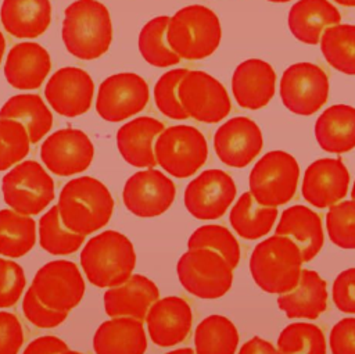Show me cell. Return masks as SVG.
<instances>
[{
    "label": "cell",
    "instance_id": "8d00e7d4",
    "mask_svg": "<svg viewBox=\"0 0 355 354\" xmlns=\"http://www.w3.org/2000/svg\"><path fill=\"white\" fill-rule=\"evenodd\" d=\"M85 242V236L69 230L57 205L50 207L39 219V244L53 255H67L78 251Z\"/></svg>",
    "mask_w": 355,
    "mask_h": 354
},
{
    "label": "cell",
    "instance_id": "db71d44e",
    "mask_svg": "<svg viewBox=\"0 0 355 354\" xmlns=\"http://www.w3.org/2000/svg\"><path fill=\"white\" fill-rule=\"evenodd\" d=\"M58 354H82V353H79V351H73V350H65V351H61V353H58Z\"/></svg>",
    "mask_w": 355,
    "mask_h": 354
},
{
    "label": "cell",
    "instance_id": "484cf974",
    "mask_svg": "<svg viewBox=\"0 0 355 354\" xmlns=\"http://www.w3.org/2000/svg\"><path fill=\"white\" fill-rule=\"evenodd\" d=\"M276 235L290 237L300 247L304 262L313 260L324 243L320 217L301 204L291 205L282 212Z\"/></svg>",
    "mask_w": 355,
    "mask_h": 354
},
{
    "label": "cell",
    "instance_id": "1f68e13d",
    "mask_svg": "<svg viewBox=\"0 0 355 354\" xmlns=\"http://www.w3.org/2000/svg\"><path fill=\"white\" fill-rule=\"evenodd\" d=\"M276 218L277 208L258 204L250 192L239 197L229 214L234 232L247 240H255L269 233Z\"/></svg>",
    "mask_w": 355,
    "mask_h": 354
},
{
    "label": "cell",
    "instance_id": "681fc988",
    "mask_svg": "<svg viewBox=\"0 0 355 354\" xmlns=\"http://www.w3.org/2000/svg\"><path fill=\"white\" fill-rule=\"evenodd\" d=\"M239 354H279V351L270 342L254 336L240 347Z\"/></svg>",
    "mask_w": 355,
    "mask_h": 354
},
{
    "label": "cell",
    "instance_id": "b9f144b4",
    "mask_svg": "<svg viewBox=\"0 0 355 354\" xmlns=\"http://www.w3.org/2000/svg\"><path fill=\"white\" fill-rule=\"evenodd\" d=\"M326 229L330 240L340 248H355V200L331 205L326 214Z\"/></svg>",
    "mask_w": 355,
    "mask_h": 354
},
{
    "label": "cell",
    "instance_id": "83f0119b",
    "mask_svg": "<svg viewBox=\"0 0 355 354\" xmlns=\"http://www.w3.org/2000/svg\"><path fill=\"white\" fill-rule=\"evenodd\" d=\"M277 305L287 318L316 319L327 308V285L316 271L302 269L298 285L277 297Z\"/></svg>",
    "mask_w": 355,
    "mask_h": 354
},
{
    "label": "cell",
    "instance_id": "e0dca14e",
    "mask_svg": "<svg viewBox=\"0 0 355 354\" xmlns=\"http://www.w3.org/2000/svg\"><path fill=\"white\" fill-rule=\"evenodd\" d=\"M263 144L259 126L247 117H234L222 124L214 135L218 158L233 168L247 167Z\"/></svg>",
    "mask_w": 355,
    "mask_h": 354
},
{
    "label": "cell",
    "instance_id": "f546056e",
    "mask_svg": "<svg viewBox=\"0 0 355 354\" xmlns=\"http://www.w3.org/2000/svg\"><path fill=\"white\" fill-rule=\"evenodd\" d=\"M315 137L322 150L343 154L355 147V107L334 104L315 122Z\"/></svg>",
    "mask_w": 355,
    "mask_h": 354
},
{
    "label": "cell",
    "instance_id": "ac0fdd59",
    "mask_svg": "<svg viewBox=\"0 0 355 354\" xmlns=\"http://www.w3.org/2000/svg\"><path fill=\"white\" fill-rule=\"evenodd\" d=\"M93 93V79L86 71L76 67L60 68L50 76L44 87V96L51 108L69 118L89 111Z\"/></svg>",
    "mask_w": 355,
    "mask_h": 354
},
{
    "label": "cell",
    "instance_id": "e575fe53",
    "mask_svg": "<svg viewBox=\"0 0 355 354\" xmlns=\"http://www.w3.org/2000/svg\"><path fill=\"white\" fill-rule=\"evenodd\" d=\"M320 50L333 68L347 75H355V25L329 26L320 37Z\"/></svg>",
    "mask_w": 355,
    "mask_h": 354
},
{
    "label": "cell",
    "instance_id": "d4e9b609",
    "mask_svg": "<svg viewBox=\"0 0 355 354\" xmlns=\"http://www.w3.org/2000/svg\"><path fill=\"white\" fill-rule=\"evenodd\" d=\"M96 354H144L147 336L143 321L116 317L104 321L93 336Z\"/></svg>",
    "mask_w": 355,
    "mask_h": 354
},
{
    "label": "cell",
    "instance_id": "ba28073f",
    "mask_svg": "<svg viewBox=\"0 0 355 354\" xmlns=\"http://www.w3.org/2000/svg\"><path fill=\"white\" fill-rule=\"evenodd\" d=\"M300 178L297 160L286 151L273 150L261 157L250 172V193L258 204L277 207L293 199Z\"/></svg>",
    "mask_w": 355,
    "mask_h": 354
},
{
    "label": "cell",
    "instance_id": "4316f807",
    "mask_svg": "<svg viewBox=\"0 0 355 354\" xmlns=\"http://www.w3.org/2000/svg\"><path fill=\"white\" fill-rule=\"evenodd\" d=\"M340 21V11L329 0H298L287 17L290 32L305 44H318L323 32Z\"/></svg>",
    "mask_w": 355,
    "mask_h": 354
},
{
    "label": "cell",
    "instance_id": "4fadbf2b",
    "mask_svg": "<svg viewBox=\"0 0 355 354\" xmlns=\"http://www.w3.org/2000/svg\"><path fill=\"white\" fill-rule=\"evenodd\" d=\"M179 99L189 117L207 124L222 121L232 108L225 86L204 71L187 72L179 83Z\"/></svg>",
    "mask_w": 355,
    "mask_h": 354
},
{
    "label": "cell",
    "instance_id": "7dc6e473",
    "mask_svg": "<svg viewBox=\"0 0 355 354\" xmlns=\"http://www.w3.org/2000/svg\"><path fill=\"white\" fill-rule=\"evenodd\" d=\"M329 344L331 354H355V318L340 319L330 332Z\"/></svg>",
    "mask_w": 355,
    "mask_h": 354
},
{
    "label": "cell",
    "instance_id": "4dcf8cb0",
    "mask_svg": "<svg viewBox=\"0 0 355 354\" xmlns=\"http://www.w3.org/2000/svg\"><path fill=\"white\" fill-rule=\"evenodd\" d=\"M0 118L19 121L28 132L31 143H37L53 126V115L37 94L22 93L10 97L0 108Z\"/></svg>",
    "mask_w": 355,
    "mask_h": 354
},
{
    "label": "cell",
    "instance_id": "44dd1931",
    "mask_svg": "<svg viewBox=\"0 0 355 354\" xmlns=\"http://www.w3.org/2000/svg\"><path fill=\"white\" fill-rule=\"evenodd\" d=\"M276 74L272 65L259 58L240 62L232 76V90L237 104L247 110L265 107L273 97Z\"/></svg>",
    "mask_w": 355,
    "mask_h": 354
},
{
    "label": "cell",
    "instance_id": "f35d334b",
    "mask_svg": "<svg viewBox=\"0 0 355 354\" xmlns=\"http://www.w3.org/2000/svg\"><path fill=\"white\" fill-rule=\"evenodd\" d=\"M189 248H211L219 253L234 269L240 261V246L234 235L222 225L208 224L197 228L187 240Z\"/></svg>",
    "mask_w": 355,
    "mask_h": 354
},
{
    "label": "cell",
    "instance_id": "816d5d0a",
    "mask_svg": "<svg viewBox=\"0 0 355 354\" xmlns=\"http://www.w3.org/2000/svg\"><path fill=\"white\" fill-rule=\"evenodd\" d=\"M4 50H6V39L3 36V33L0 32V62L3 60V56H4Z\"/></svg>",
    "mask_w": 355,
    "mask_h": 354
},
{
    "label": "cell",
    "instance_id": "f5cc1de1",
    "mask_svg": "<svg viewBox=\"0 0 355 354\" xmlns=\"http://www.w3.org/2000/svg\"><path fill=\"white\" fill-rule=\"evenodd\" d=\"M334 1L345 7H355V0H334Z\"/></svg>",
    "mask_w": 355,
    "mask_h": 354
},
{
    "label": "cell",
    "instance_id": "60d3db41",
    "mask_svg": "<svg viewBox=\"0 0 355 354\" xmlns=\"http://www.w3.org/2000/svg\"><path fill=\"white\" fill-rule=\"evenodd\" d=\"M189 69L175 68L165 72L154 86V100L158 110L168 118L183 121L189 118L179 99V83Z\"/></svg>",
    "mask_w": 355,
    "mask_h": 354
},
{
    "label": "cell",
    "instance_id": "d590c367",
    "mask_svg": "<svg viewBox=\"0 0 355 354\" xmlns=\"http://www.w3.org/2000/svg\"><path fill=\"white\" fill-rule=\"evenodd\" d=\"M171 17L159 15L150 19L139 33V51L153 67H172L179 64L180 57L171 49L166 40V29Z\"/></svg>",
    "mask_w": 355,
    "mask_h": 354
},
{
    "label": "cell",
    "instance_id": "7c38bea8",
    "mask_svg": "<svg viewBox=\"0 0 355 354\" xmlns=\"http://www.w3.org/2000/svg\"><path fill=\"white\" fill-rule=\"evenodd\" d=\"M148 99V85L140 75L121 72L101 82L96 99V111L108 122H121L141 111Z\"/></svg>",
    "mask_w": 355,
    "mask_h": 354
},
{
    "label": "cell",
    "instance_id": "836d02e7",
    "mask_svg": "<svg viewBox=\"0 0 355 354\" xmlns=\"http://www.w3.org/2000/svg\"><path fill=\"white\" fill-rule=\"evenodd\" d=\"M36 243V222L31 215L14 210H0V255L18 258Z\"/></svg>",
    "mask_w": 355,
    "mask_h": 354
},
{
    "label": "cell",
    "instance_id": "30bf717a",
    "mask_svg": "<svg viewBox=\"0 0 355 354\" xmlns=\"http://www.w3.org/2000/svg\"><path fill=\"white\" fill-rule=\"evenodd\" d=\"M37 298L51 310L71 311L85 294V280L75 262L54 260L37 269L32 280Z\"/></svg>",
    "mask_w": 355,
    "mask_h": 354
},
{
    "label": "cell",
    "instance_id": "7bdbcfd3",
    "mask_svg": "<svg viewBox=\"0 0 355 354\" xmlns=\"http://www.w3.org/2000/svg\"><path fill=\"white\" fill-rule=\"evenodd\" d=\"M26 285L22 267L11 260L0 257V308L17 304Z\"/></svg>",
    "mask_w": 355,
    "mask_h": 354
},
{
    "label": "cell",
    "instance_id": "2e32d148",
    "mask_svg": "<svg viewBox=\"0 0 355 354\" xmlns=\"http://www.w3.org/2000/svg\"><path fill=\"white\" fill-rule=\"evenodd\" d=\"M94 157V146L80 129L65 128L51 133L40 147V158L50 172L72 176L89 168Z\"/></svg>",
    "mask_w": 355,
    "mask_h": 354
},
{
    "label": "cell",
    "instance_id": "8fae6325",
    "mask_svg": "<svg viewBox=\"0 0 355 354\" xmlns=\"http://www.w3.org/2000/svg\"><path fill=\"white\" fill-rule=\"evenodd\" d=\"M279 92L288 111L298 115H312L327 100L329 79L320 67L311 62H297L283 72Z\"/></svg>",
    "mask_w": 355,
    "mask_h": 354
},
{
    "label": "cell",
    "instance_id": "ee69618b",
    "mask_svg": "<svg viewBox=\"0 0 355 354\" xmlns=\"http://www.w3.org/2000/svg\"><path fill=\"white\" fill-rule=\"evenodd\" d=\"M22 311L25 318L35 326L42 329H50L61 325L67 317V311H55L44 305L37 296L35 294L33 289L29 286L28 292L24 294L22 300Z\"/></svg>",
    "mask_w": 355,
    "mask_h": 354
},
{
    "label": "cell",
    "instance_id": "c3c4849f",
    "mask_svg": "<svg viewBox=\"0 0 355 354\" xmlns=\"http://www.w3.org/2000/svg\"><path fill=\"white\" fill-rule=\"evenodd\" d=\"M68 350V346L64 340L57 336L46 335L32 340L22 354H58Z\"/></svg>",
    "mask_w": 355,
    "mask_h": 354
},
{
    "label": "cell",
    "instance_id": "7402d4cb",
    "mask_svg": "<svg viewBox=\"0 0 355 354\" xmlns=\"http://www.w3.org/2000/svg\"><path fill=\"white\" fill-rule=\"evenodd\" d=\"M158 298L159 290L157 285L147 276L135 273L122 285L105 290L104 310L111 318L129 317L143 321Z\"/></svg>",
    "mask_w": 355,
    "mask_h": 354
},
{
    "label": "cell",
    "instance_id": "f6af8a7d",
    "mask_svg": "<svg viewBox=\"0 0 355 354\" xmlns=\"http://www.w3.org/2000/svg\"><path fill=\"white\" fill-rule=\"evenodd\" d=\"M331 296L341 312L355 314V267L347 268L336 276Z\"/></svg>",
    "mask_w": 355,
    "mask_h": 354
},
{
    "label": "cell",
    "instance_id": "11a10c76",
    "mask_svg": "<svg viewBox=\"0 0 355 354\" xmlns=\"http://www.w3.org/2000/svg\"><path fill=\"white\" fill-rule=\"evenodd\" d=\"M351 197H352V200H355V182H354V186H352V190H351Z\"/></svg>",
    "mask_w": 355,
    "mask_h": 354
},
{
    "label": "cell",
    "instance_id": "f907efd6",
    "mask_svg": "<svg viewBox=\"0 0 355 354\" xmlns=\"http://www.w3.org/2000/svg\"><path fill=\"white\" fill-rule=\"evenodd\" d=\"M165 354H196V351L190 347H183V348H176V350H172V351H168Z\"/></svg>",
    "mask_w": 355,
    "mask_h": 354
},
{
    "label": "cell",
    "instance_id": "cb8c5ba5",
    "mask_svg": "<svg viewBox=\"0 0 355 354\" xmlns=\"http://www.w3.org/2000/svg\"><path fill=\"white\" fill-rule=\"evenodd\" d=\"M51 68V60L44 47L33 42H22L11 47L4 65L7 82L21 90L40 87Z\"/></svg>",
    "mask_w": 355,
    "mask_h": 354
},
{
    "label": "cell",
    "instance_id": "74e56055",
    "mask_svg": "<svg viewBox=\"0 0 355 354\" xmlns=\"http://www.w3.org/2000/svg\"><path fill=\"white\" fill-rule=\"evenodd\" d=\"M279 354H326V339L311 322H293L277 337Z\"/></svg>",
    "mask_w": 355,
    "mask_h": 354
},
{
    "label": "cell",
    "instance_id": "3957f363",
    "mask_svg": "<svg viewBox=\"0 0 355 354\" xmlns=\"http://www.w3.org/2000/svg\"><path fill=\"white\" fill-rule=\"evenodd\" d=\"M80 265L92 285L101 289L114 287L133 275L135 247L123 233L104 230L86 242L80 251Z\"/></svg>",
    "mask_w": 355,
    "mask_h": 354
},
{
    "label": "cell",
    "instance_id": "ab89813d",
    "mask_svg": "<svg viewBox=\"0 0 355 354\" xmlns=\"http://www.w3.org/2000/svg\"><path fill=\"white\" fill-rule=\"evenodd\" d=\"M31 140L26 128L15 119L0 118V171H6L29 153Z\"/></svg>",
    "mask_w": 355,
    "mask_h": 354
},
{
    "label": "cell",
    "instance_id": "277c9868",
    "mask_svg": "<svg viewBox=\"0 0 355 354\" xmlns=\"http://www.w3.org/2000/svg\"><path fill=\"white\" fill-rule=\"evenodd\" d=\"M302 262L301 250L290 237L273 235L252 250L250 272L261 290L283 294L298 285Z\"/></svg>",
    "mask_w": 355,
    "mask_h": 354
},
{
    "label": "cell",
    "instance_id": "9f6ffc18",
    "mask_svg": "<svg viewBox=\"0 0 355 354\" xmlns=\"http://www.w3.org/2000/svg\"><path fill=\"white\" fill-rule=\"evenodd\" d=\"M268 1H272V3H286V1H290V0H268Z\"/></svg>",
    "mask_w": 355,
    "mask_h": 354
},
{
    "label": "cell",
    "instance_id": "d6986e66",
    "mask_svg": "<svg viewBox=\"0 0 355 354\" xmlns=\"http://www.w3.org/2000/svg\"><path fill=\"white\" fill-rule=\"evenodd\" d=\"M349 172L340 158H319L304 172L302 197L318 208L337 204L347 194Z\"/></svg>",
    "mask_w": 355,
    "mask_h": 354
},
{
    "label": "cell",
    "instance_id": "52a82bcc",
    "mask_svg": "<svg viewBox=\"0 0 355 354\" xmlns=\"http://www.w3.org/2000/svg\"><path fill=\"white\" fill-rule=\"evenodd\" d=\"M157 164L173 178L194 175L208 158L204 135L190 125H175L164 129L154 144Z\"/></svg>",
    "mask_w": 355,
    "mask_h": 354
},
{
    "label": "cell",
    "instance_id": "5bb4252c",
    "mask_svg": "<svg viewBox=\"0 0 355 354\" xmlns=\"http://www.w3.org/2000/svg\"><path fill=\"white\" fill-rule=\"evenodd\" d=\"M233 178L222 169H205L186 186L183 201L190 215L201 221L220 218L236 197Z\"/></svg>",
    "mask_w": 355,
    "mask_h": 354
},
{
    "label": "cell",
    "instance_id": "603a6c76",
    "mask_svg": "<svg viewBox=\"0 0 355 354\" xmlns=\"http://www.w3.org/2000/svg\"><path fill=\"white\" fill-rule=\"evenodd\" d=\"M164 129V124L151 117H139L123 124L116 132L119 154L133 167L154 168L157 165L154 144Z\"/></svg>",
    "mask_w": 355,
    "mask_h": 354
},
{
    "label": "cell",
    "instance_id": "7a4b0ae2",
    "mask_svg": "<svg viewBox=\"0 0 355 354\" xmlns=\"http://www.w3.org/2000/svg\"><path fill=\"white\" fill-rule=\"evenodd\" d=\"M61 37L65 49L80 60H94L110 49L112 24L108 8L97 0H76L65 8Z\"/></svg>",
    "mask_w": 355,
    "mask_h": 354
},
{
    "label": "cell",
    "instance_id": "ffe728a7",
    "mask_svg": "<svg viewBox=\"0 0 355 354\" xmlns=\"http://www.w3.org/2000/svg\"><path fill=\"white\" fill-rule=\"evenodd\" d=\"M150 339L158 347H172L186 340L193 323L189 303L178 296L158 298L146 315Z\"/></svg>",
    "mask_w": 355,
    "mask_h": 354
},
{
    "label": "cell",
    "instance_id": "bcb514c9",
    "mask_svg": "<svg viewBox=\"0 0 355 354\" xmlns=\"http://www.w3.org/2000/svg\"><path fill=\"white\" fill-rule=\"evenodd\" d=\"M24 344V330L18 317L0 311V354H18Z\"/></svg>",
    "mask_w": 355,
    "mask_h": 354
},
{
    "label": "cell",
    "instance_id": "d6a6232c",
    "mask_svg": "<svg viewBox=\"0 0 355 354\" xmlns=\"http://www.w3.org/2000/svg\"><path fill=\"white\" fill-rule=\"evenodd\" d=\"M234 323L223 315L204 318L194 330L196 354H234L239 344Z\"/></svg>",
    "mask_w": 355,
    "mask_h": 354
},
{
    "label": "cell",
    "instance_id": "9c48e42d",
    "mask_svg": "<svg viewBox=\"0 0 355 354\" xmlns=\"http://www.w3.org/2000/svg\"><path fill=\"white\" fill-rule=\"evenodd\" d=\"M6 204L24 215H37L54 200V180L33 160L14 165L1 180Z\"/></svg>",
    "mask_w": 355,
    "mask_h": 354
},
{
    "label": "cell",
    "instance_id": "9a60e30c",
    "mask_svg": "<svg viewBox=\"0 0 355 354\" xmlns=\"http://www.w3.org/2000/svg\"><path fill=\"white\" fill-rule=\"evenodd\" d=\"M176 187L171 178L161 171L147 168L128 178L122 200L128 211L141 218L164 214L173 203Z\"/></svg>",
    "mask_w": 355,
    "mask_h": 354
},
{
    "label": "cell",
    "instance_id": "5b68a950",
    "mask_svg": "<svg viewBox=\"0 0 355 354\" xmlns=\"http://www.w3.org/2000/svg\"><path fill=\"white\" fill-rule=\"evenodd\" d=\"M222 28L218 15L208 7L191 4L178 10L169 19L166 40L184 60H202L219 46Z\"/></svg>",
    "mask_w": 355,
    "mask_h": 354
},
{
    "label": "cell",
    "instance_id": "6da1fadb",
    "mask_svg": "<svg viewBox=\"0 0 355 354\" xmlns=\"http://www.w3.org/2000/svg\"><path fill=\"white\" fill-rule=\"evenodd\" d=\"M57 207L64 225L86 236L108 224L114 211V199L98 179L79 176L64 185Z\"/></svg>",
    "mask_w": 355,
    "mask_h": 354
},
{
    "label": "cell",
    "instance_id": "f1b7e54d",
    "mask_svg": "<svg viewBox=\"0 0 355 354\" xmlns=\"http://www.w3.org/2000/svg\"><path fill=\"white\" fill-rule=\"evenodd\" d=\"M0 19L4 29L15 37H37L51 22L50 0H3Z\"/></svg>",
    "mask_w": 355,
    "mask_h": 354
},
{
    "label": "cell",
    "instance_id": "8992f818",
    "mask_svg": "<svg viewBox=\"0 0 355 354\" xmlns=\"http://www.w3.org/2000/svg\"><path fill=\"white\" fill-rule=\"evenodd\" d=\"M176 272L180 285L204 300L225 296L233 283V268L211 248H189L178 260Z\"/></svg>",
    "mask_w": 355,
    "mask_h": 354
}]
</instances>
